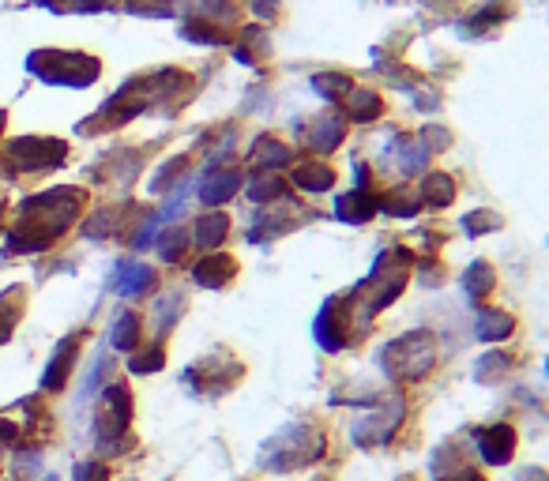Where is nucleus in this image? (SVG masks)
Segmentation results:
<instances>
[{
	"label": "nucleus",
	"mask_w": 549,
	"mask_h": 481,
	"mask_svg": "<svg viewBox=\"0 0 549 481\" xmlns=\"http://www.w3.org/2000/svg\"><path fill=\"white\" fill-rule=\"evenodd\" d=\"M147 282H151V271H147V267L128 264L125 271H121V294H140Z\"/></svg>",
	"instance_id": "obj_1"
}]
</instances>
